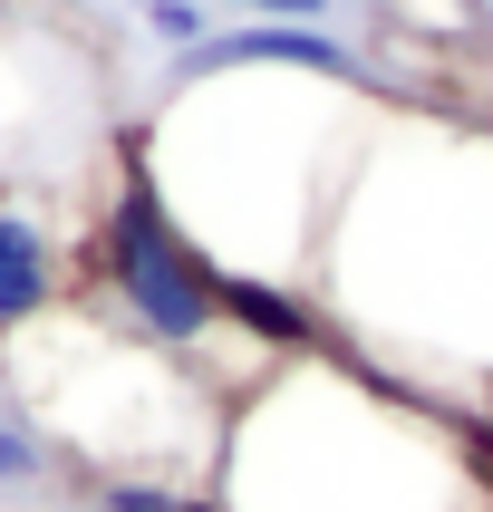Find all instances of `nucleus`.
<instances>
[{"mask_svg": "<svg viewBox=\"0 0 493 512\" xmlns=\"http://www.w3.org/2000/svg\"><path fill=\"white\" fill-rule=\"evenodd\" d=\"M87 281H97V310L126 329V339L165 348V358H203L223 339V271L194 232L174 223V203L155 194V174L126 155L97 203V242H87Z\"/></svg>", "mask_w": 493, "mask_h": 512, "instance_id": "nucleus-3", "label": "nucleus"}, {"mask_svg": "<svg viewBox=\"0 0 493 512\" xmlns=\"http://www.w3.org/2000/svg\"><path fill=\"white\" fill-rule=\"evenodd\" d=\"M136 20H145V39H155V49L194 58L203 39H213V0H136Z\"/></svg>", "mask_w": 493, "mask_h": 512, "instance_id": "nucleus-8", "label": "nucleus"}, {"mask_svg": "<svg viewBox=\"0 0 493 512\" xmlns=\"http://www.w3.org/2000/svg\"><path fill=\"white\" fill-rule=\"evenodd\" d=\"M213 455V512H484L455 426L329 348L290 358Z\"/></svg>", "mask_w": 493, "mask_h": 512, "instance_id": "nucleus-2", "label": "nucleus"}, {"mask_svg": "<svg viewBox=\"0 0 493 512\" xmlns=\"http://www.w3.org/2000/svg\"><path fill=\"white\" fill-rule=\"evenodd\" d=\"M484 20H493V0H484Z\"/></svg>", "mask_w": 493, "mask_h": 512, "instance_id": "nucleus-10", "label": "nucleus"}, {"mask_svg": "<svg viewBox=\"0 0 493 512\" xmlns=\"http://www.w3.org/2000/svg\"><path fill=\"white\" fill-rule=\"evenodd\" d=\"M49 474H58L49 426H39L29 406H10V397H0V493H39Z\"/></svg>", "mask_w": 493, "mask_h": 512, "instance_id": "nucleus-7", "label": "nucleus"}, {"mask_svg": "<svg viewBox=\"0 0 493 512\" xmlns=\"http://www.w3.org/2000/svg\"><path fill=\"white\" fill-rule=\"evenodd\" d=\"M329 310L397 368L493 377V136H358L329 223Z\"/></svg>", "mask_w": 493, "mask_h": 512, "instance_id": "nucleus-1", "label": "nucleus"}, {"mask_svg": "<svg viewBox=\"0 0 493 512\" xmlns=\"http://www.w3.org/2000/svg\"><path fill=\"white\" fill-rule=\"evenodd\" d=\"M213 10H242V20H300V29H329L339 0H213Z\"/></svg>", "mask_w": 493, "mask_h": 512, "instance_id": "nucleus-9", "label": "nucleus"}, {"mask_svg": "<svg viewBox=\"0 0 493 512\" xmlns=\"http://www.w3.org/2000/svg\"><path fill=\"white\" fill-rule=\"evenodd\" d=\"M223 339H252L261 358H319V348H329V300H319L310 281L223 271Z\"/></svg>", "mask_w": 493, "mask_h": 512, "instance_id": "nucleus-5", "label": "nucleus"}, {"mask_svg": "<svg viewBox=\"0 0 493 512\" xmlns=\"http://www.w3.org/2000/svg\"><path fill=\"white\" fill-rule=\"evenodd\" d=\"M68 310V252L29 203H0V348Z\"/></svg>", "mask_w": 493, "mask_h": 512, "instance_id": "nucleus-4", "label": "nucleus"}, {"mask_svg": "<svg viewBox=\"0 0 493 512\" xmlns=\"http://www.w3.org/2000/svg\"><path fill=\"white\" fill-rule=\"evenodd\" d=\"M68 512H213V484H184V474H87L68 493Z\"/></svg>", "mask_w": 493, "mask_h": 512, "instance_id": "nucleus-6", "label": "nucleus"}]
</instances>
